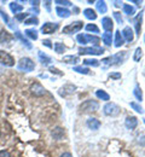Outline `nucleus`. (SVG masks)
Instances as JSON below:
<instances>
[{
  "label": "nucleus",
  "instance_id": "obj_1",
  "mask_svg": "<svg viewBox=\"0 0 145 157\" xmlns=\"http://www.w3.org/2000/svg\"><path fill=\"white\" fill-rule=\"evenodd\" d=\"M17 69L20 71H24V73H29V71H33L35 69V63L28 57H24L21 58L18 64H17Z\"/></svg>",
  "mask_w": 145,
  "mask_h": 157
},
{
  "label": "nucleus",
  "instance_id": "obj_2",
  "mask_svg": "<svg viewBox=\"0 0 145 157\" xmlns=\"http://www.w3.org/2000/svg\"><path fill=\"white\" fill-rule=\"evenodd\" d=\"M76 40L81 44V45H86V44H94V45H98L101 42V38L98 36H94V35H88V34H79L76 36Z\"/></svg>",
  "mask_w": 145,
  "mask_h": 157
},
{
  "label": "nucleus",
  "instance_id": "obj_3",
  "mask_svg": "<svg viewBox=\"0 0 145 157\" xmlns=\"http://www.w3.org/2000/svg\"><path fill=\"white\" fill-rule=\"evenodd\" d=\"M98 108H99V104H98V101H97V100H92V99L83 101L82 104L80 105V110H81L82 113H91V111H97V110H98Z\"/></svg>",
  "mask_w": 145,
  "mask_h": 157
},
{
  "label": "nucleus",
  "instance_id": "obj_4",
  "mask_svg": "<svg viewBox=\"0 0 145 157\" xmlns=\"http://www.w3.org/2000/svg\"><path fill=\"white\" fill-rule=\"evenodd\" d=\"M83 23L81 21H76V22H73L71 24H68L63 28V33L64 34H74V33H78L82 29Z\"/></svg>",
  "mask_w": 145,
  "mask_h": 157
},
{
  "label": "nucleus",
  "instance_id": "obj_5",
  "mask_svg": "<svg viewBox=\"0 0 145 157\" xmlns=\"http://www.w3.org/2000/svg\"><path fill=\"white\" fill-rule=\"evenodd\" d=\"M0 64L5 65V67H13L15 65V59L10 53L0 50Z\"/></svg>",
  "mask_w": 145,
  "mask_h": 157
},
{
  "label": "nucleus",
  "instance_id": "obj_6",
  "mask_svg": "<svg viewBox=\"0 0 145 157\" xmlns=\"http://www.w3.org/2000/svg\"><path fill=\"white\" fill-rule=\"evenodd\" d=\"M80 55H103L104 48L103 47H98V46H93V47H81L79 50Z\"/></svg>",
  "mask_w": 145,
  "mask_h": 157
},
{
  "label": "nucleus",
  "instance_id": "obj_7",
  "mask_svg": "<svg viewBox=\"0 0 145 157\" xmlns=\"http://www.w3.org/2000/svg\"><path fill=\"white\" fill-rule=\"evenodd\" d=\"M103 109H104V114L106 116H116V115L120 114V108L115 103H108V104H105V106H104Z\"/></svg>",
  "mask_w": 145,
  "mask_h": 157
},
{
  "label": "nucleus",
  "instance_id": "obj_8",
  "mask_svg": "<svg viewBox=\"0 0 145 157\" xmlns=\"http://www.w3.org/2000/svg\"><path fill=\"white\" fill-rule=\"evenodd\" d=\"M75 90H76V87H75L74 85H71V83H67V85H64L63 87L59 88L58 93H59L61 97H67V96H69V94H73Z\"/></svg>",
  "mask_w": 145,
  "mask_h": 157
},
{
  "label": "nucleus",
  "instance_id": "obj_9",
  "mask_svg": "<svg viewBox=\"0 0 145 157\" xmlns=\"http://www.w3.org/2000/svg\"><path fill=\"white\" fill-rule=\"evenodd\" d=\"M58 28V23H52V22H47L41 27L42 34H52L57 30Z\"/></svg>",
  "mask_w": 145,
  "mask_h": 157
},
{
  "label": "nucleus",
  "instance_id": "obj_10",
  "mask_svg": "<svg viewBox=\"0 0 145 157\" xmlns=\"http://www.w3.org/2000/svg\"><path fill=\"white\" fill-rule=\"evenodd\" d=\"M30 92H32L34 96H36V97H41V96H44V94L46 93V90L42 87L39 82H35L34 85H32Z\"/></svg>",
  "mask_w": 145,
  "mask_h": 157
},
{
  "label": "nucleus",
  "instance_id": "obj_11",
  "mask_svg": "<svg viewBox=\"0 0 145 157\" xmlns=\"http://www.w3.org/2000/svg\"><path fill=\"white\" fill-rule=\"evenodd\" d=\"M124 124H126V127L128 129H134L137 127V124H138V120L134 116H128L124 121Z\"/></svg>",
  "mask_w": 145,
  "mask_h": 157
},
{
  "label": "nucleus",
  "instance_id": "obj_12",
  "mask_svg": "<svg viewBox=\"0 0 145 157\" xmlns=\"http://www.w3.org/2000/svg\"><path fill=\"white\" fill-rule=\"evenodd\" d=\"M12 39H13V36L5 29L0 32V44H7V42L12 41Z\"/></svg>",
  "mask_w": 145,
  "mask_h": 157
},
{
  "label": "nucleus",
  "instance_id": "obj_13",
  "mask_svg": "<svg viewBox=\"0 0 145 157\" xmlns=\"http://www.w3.org/2000/svg\"><path fill=\"white\" fill-rule=\"evenodd\" d=\"M126 58H127V51L119 52L117 55H115V56L111 57V64H113V62H116L115 64H120V63H122Z\"/></svg>",
  "mask_w": 145,
  "mask_h": 157
},
{
  "label": "nucleus",
  "instance_id": "obj_14",
  "mask_svg": "<svg viewBox=\"0 0 145 157\" xmlns=\"http://www.w3.org/2000/svg\"><path fill=\"white\" fill-rule=\"evenodd\" d=\"M102 25H103L104 30L108 32V33H110L113 30V27H114L113 21H111L110 17H104L103 20H102Z\"/></svg>",
  "mask_w": 145,
  "mask_h": 157
},
{
  "label": "nucleus",
  "instance_id": "obj_15",
  "mask_svg": "<svg viewBox=\"0 0 145 157\" xmlns=\"http://www.w3.org/2000/svg\"><path fill=\"white\" fill-rule=\"evenodd\" d=\"M56 12H57V15H58L59 17H62V18H68V17H70V15H71V12H70L68 9L62 7V6H57V7H56Z\"/></svg>",
  "mask_w": 145,
  "mask_h": 157
},
{
  "label": "nucleus",
  "instance_id": "obj_16",
  "mask_svg": "<svg viewBox=\"0 0 145 157\" xmlns=\"http://www.w3.org/2000/svg\"><path fill=\"white\" fill-rule=\"evenodd\" d=\"M122 36H124L128 42H132V41H133L134 35H133V30L131 29V27H126L124 30H122Z\"/></svg>",
  "mask_w": 145,
  "mask_h": 157
},
{
  "label": "nucleus",
  "instance_id": "obj_17",
  "mask_svg": "<svg viewBox=\"0 0 145 157\" xmlns=\"http://www.w3.org/2000/svg\"><path fill=\"white\" fill-rule=\"evenodd\" d=\"M87 126H88V128H91V129H93V131H96V129H98L99 127H101V122L97 120V118H88L87 120Z\"/></svg>",
  "mask_w": 145,
  "mask_h": 157
},
{
  "label": "nucleus",
  "instance_id": "obj_18",
  "mask_svg": "<svg viewBox=\"0 0 145 157\" xmlns=\"http://www.w3.org/2000/svg\"><path fill=\"white\" fill-rule=\"evenodd\" d=\"M83 16L90 21H94L97 18V13H96V11L92 10V9H85V10H83Z\"/></svg>",
  "mask_w": 145,
  "mask_h": 157
},
{
  "label": "nucleus",
  "instance_id": "obj_19",
  "mask_svg": "<svg viewBox=\"0 0 145 157\" xmlns=\"http://www.w3.org/2000/svg\"><path fill=\"white\" fill-rule=\"evenodd\" d=\"M51 134H52L53 139L59 140V139H62L63 136H64V131H63L61 127H56V128H53V129H52Z\"/></svg>",
  "mask_w": 145,
  "mask_h": 157
},
{
  "label": "nucleus",
  "instance_id": "obj_20",
  "mask_svg": "<svg viewBox=\"0 0 145 157\" xmlns=\"http://www.w3.org/2000/svg\"><path fill=\"white\" fill-rule=\"evenodd\" d=\"M124 44V36H122L121 32L117 30V32L115 33V46H116V47H121Z\"/></svg>",
  "mask_w": 145,
  "mask_h": 157
},
{
  "label": "nucleus",
  "instance_id": "obj_21",
  "mask_svg": "<svg viewBox=\"0 0 145 157\" xmlns=\"http://www.w3.org/2000/svg\"><path fill=\"white\" fill-rule=\"evenodd\" d=\"M10 10L15 13V15H17L18 12H21L22 10H23V6L22 5H20L18 2H10Z\"/></svg>",
  "mask_w": 145,
  "mask_h": 157
},
{
  "label": "nucleus",
  "instance_id": "obj_22",
  "mask_svg": "<svg viewBox=\"0 0 145 157\" xmlns=\"http://www.w3.org/2000/svg\"><path fill=\"white\" fill-rule=\"evenodd\" d=\"M39 59H40V62H41L44 65H47V64H50L51 62H52V59H51V57H48L47 55H45L44 52H40L39 51Z\"/></svg>",
  "mask_w": 145,
  "mask_h": 157
},
{
  "label": "nucleus",
  "instance_id": "obj_23",
  "mask_svg": "<svg viewBox=\"0 0 145 157\" xmlns=\"http://www.w3.org/2000/svg\"><path fill=\"white\" fill-rule=\"evenodd\" d=\"M142 20H143V12H140V15H138V17L135 18V32L139 35L140 34V28H142Z\"/></svg>",
  "mask_w": 145,
  "mask_h": 157
},
{
  "label": "nucleus",
  "instance_id": "obj_24",
  "mask_svg": "<svg viewBox=\"0 0 145 157\" xmlns=\"http://www.w3.org/2000/svg\"><path fill=\"white\" fill-rule=\"evenodd\" d=\"M64 63H68V64H76L79 62V57L78 56H65L63 58Z\"/></svg>",
  "mask_w": 145,
  "mask_h": 157
},
{
  "label": "nucleus",
  "instance_id": "obj_25",
  "mask_svg": "<svg viewBox=\"0 0 145 157\" xmlns=\"http://www.w3.org/2000/svg\"><path fill=\"white\" fill-rule=\"evenodd\" d=\"M96 96L99 99H102V100H105V101H108V100L110 99V96H109L105 91H103V90H98V91L96 92Z\"/></svg>",
  "mask_w": 145,
  "mask_h": 157
},
{
  "label": "nucleus",
  "instance_id": "obj_26",
  "mask_svg": "<svg viewBox=\"0 0 145 157\" xmlns=\"http://www.w3.org/2000/svg\"><path fill=\"white\" fill-rule=\"evenodd\" d=\"M24 33H25V35H27L29 39H32V40L38 39V32H36L35 29H27Z\"/></svg>",
  "mask_w": 145,
  "mask_h": 157
},
{
  "label": "nucleus",
  "instance_id": "obj_27",
  "mask_svg": "<svg viewBox=\"0 0 145 157\" xmlns=\"http://www.w3.org/2000/svg\"><path fill=\"white\" fill-rule=\"evenodd\" d=\"M102 39H103V41H104V44H105V45L110 46V45H111V41H113V35H111V33L105 32L103 35H102Z\"/></svg>",
  "mask_w": 145,
  "mask_h": 157
},
{
  "label": "nucleus",
  "instance_id": "obj_28",
  "mask_svg": "<svg viewBox=\"0 0 145 157\" xmlns=\"http://www.w3.org/2000/svg\"><path fill=\"white\" fill-rule=\"evenodd\" d=\"M96 6H97V10H98L101 13H105V12L108 11V7H106L105 1H97Z\"/></svg>",
  "mask_w": 145,
  "mask_h": 157
},
{
  "label": "nucleus",
  "instance_id": "obj_29",
  "mask_svg": "<svg viewBox=\"0 0 145 157\" xmlns=\"http://www.w3.org/2000/svg\"><path fill=\"white\" fill-rule=\"evenodd\" d=\"M133 94H134V97L138 99L139 101H142V99H143V92H142V90H140V87H139L138 85H137V86L134 87Z\"/></svg>",
  "mask_w": 145,
  "mask_h": 157
},
{
  "label": "nucleus",
  "instance_id": "obj_30",
  "mask_svg": "<svg viewBox=\"0 0 145 157\" xmlns=\"http://www.w3.org/2000/svg\"><path fill=\"white\" fill-rule=\"evenodd\" d=\"M124 12L126 13V15H128V16H133V15H134V12H135V10H134V7H133V6L124 4Z\"/></svg>",
  "mask_w": 145,
  "mask_h": 157
},
{
  "label": "nucleus",
  "instance_id": "obj_31",
  "mask_svg": "<svg viewBox=\"0 0 145 157\" xmlns=\"http://www.w3.org/2000/svg\"><path fill=\"white\" fill-rule=\"evenodd\" d=\"M53 48H55V51H56L57 53H63V52L65 51V46L63 45L62 42H56V44L53 45Z\"/></svg>",
  "mask_w": 145,
  "mask_h": 157
},
{
  "label": "nucleus",
  "instance_id": "obj_32",
  "mask_svg": "<svg viewBox=\"0 0 145 157\" xmlns=\"http://www.w3.org/2000/svg\"><path fill=\"white\" fill-rule=\"evenodd\" d=\"M83 64L85 65H92V67H98L99 65V62L94 58H88L83 60Z\"/></svg>",
  "mask_w": 145,
  "mask_h": 157
},
{
  "label": "nucleus",
  "instance_id": "obj_33",
  "mask_svg": "<svg viewBox=\"0 0 145 157\" xmlns=\"http://www.w3.org/2000/svg\"><path fill=\"white\" fill-rule=\"evenodd\" d=\"M142 57H143V50H142L140 47L135 48V52H134V56H133V59H134V62H139Z\"/></svg>",
  "mask_w": 145,
  "mask_h": 157
},
{
  "label": "nucleus",
  "instance_id": "obj_34",
  "mask_svg": "<svg viewBox=\"0 0 145 157\" xmlns=\"http://www.w3.org/2000/svg\"><path fill=\"white\" fill-rule=\"evenodd\" d=\"M16 38H18V39L21 40L22 42H23V44H24V45H25V46H27L28 48H32V45H30V44L28 42V40L24 39V36L22 35V34L20 33V32H16Z\"/></svg>",
  "mask_w": 145,
  "mask_h": 157
},
{
  "label": "nucleus",
  "instance_id": "obj_35",
  "mask_svg": "<svg viewBox=\"0 0 145 157\" xmlns=\"http://www.w3.org/2000/svg\"><path fill=\"white\" fill-rule=\"evenodd\" d=\"M74 71H78V73H80V74H85V75L90 74V69H88V68H86V67H75V68H74Z\"/></svg>",
  "mask_w": 145,
  "mask_h": 157
},
{
  "label": "nucleus",
  "instance_id": "obj_36",
  "mask_svg": "<svg viewBox=\"0 0 145 157\" xmlns=\"http://www.w3.org/2000/svg\"><path fill=\"white\" fill-rule=\"evenodd\" d=\"M86 30H87V32H92V33H99L98 27H97L96 24H92V23L86 25Z\"/></svg>",
  "mask_w": 145,
  "mask_h": 157
},
{
  "label": "nucleus",
  "instance_id": "obj_37",
  "mask_svg": "<svg viewBox=\"0 0 145 157\" xmlns=\"http://www.w3.org/2000/svg\"><path fill=\"white\" fill-rule=\"evenodd\" d=\"M39 23V20L36 18V17H30V18H27V20L24 21V24H27V25H30V24H38Z\"/></svg>",
  "mask_w": 145,
  "mask_h": 157
},
{
  "label": "nucleus",
  "instance_id": "obj_38",
  "mask_svg": "<svg viewBox=\"0 0 145 157\" xmlns=\"http://www.w3.org/2000/svg\"><path fill=\"white\" fill-rule=\"evenodd\" d=\"M28 16H29V13H17V15H15V18L20 22H24Z\"/></svg>",
  "mask_w": 145,
  "mask_h": 157
},
{
  "label": "nucleus",
  "instance_id": "obj_39",
  "mask_svg": "<svg viewBox=\"0 0 145 157\" xmlns=\"http://www.w3.org/2000/svg\"><path fill=\"white\" fill-rule=\"evenodd\" d=\"M131 106L137 111V113H140V114H144V110H143V108L139 105V104H137V103H131Z\"/></svg>",
  "mask_w": 145,
  "mask_h": 157
},
{
  "label": "nucleus",
  "instance_id": "obj_40",
  "mask_svg": "<svg viewBox=\"0 0 145 157\" xmlns=\"http://www.w3.org/2000/svg\"><path fill=\"white\" fill-rule=\"evenodd\" d=\"M0 15H1V17H2L4 22H5L6 24H9V25H10V18H9V16L6 15V12H5L2 9H0Z\"/></svg>",
  "mask_w": 145,
  "mask_h": 157
},
{
  "label": "nucleus",
  "instance_id": "obj_41",
  "mask_svg": "<svg viewBox=\"0 0 145 157\" xmlns=\"http://www.w3.org/2000/svg\"><path fill=\"white\" fill-rule=\"evenodd\" d=\"M114 17H115V20L117 21V23H120V24L124 22V18H122V16H121V12H117V11L114 12Z\"/></svg>",
  "mask_w": 145,
  "mask_h": 157
},
{
  "label": "nucleus",
  "instance_id": "obj_42",
  "mask_svg": "<svg viewBox=\"0 0 145 157\" xmlns=\"http://www.w3.org/2000/svg\"><path fill=\"white\" fill-rule=\"evenodd\" d=\"M56 4H58V5H63V6H70V5H73L70 1H61V0H57V1H56Z\"/></svg>",
  "mask_w": 145,
  "mask_h": 157
},
{
  "label": "nucleus",
  "instance_id": "obj_43",
  "mask_svg": "<svg viewBox=\"0 0 145 157\" xmlns=\"http://www.w3.org/2000/svg\"><path fill=\"white\" fill-rule=\"evenodd\" d=\"M50 71H51V73H55V74H57V75H62L63 74L62 71H59L57 68H53V67H50Z\"/></svg>",
  "mask_w": 145,
  "mask_h": 157
},
{
  "label": "nucleus",
  "instance_id": "obj_44",
  "mask_svg": "<svg viewBox=\"0 0 145 157\" xmlns=\"http://www.w3.org/2000/svg\"><path fill=\"white\" fill-rule=\"evenodd\" d=\"M109 78H121V74H120V73H111V74H109Z\"/></svg>",
  "mask_w": 145,
  "mask_h": 157
},
{
  "label": "nucleus",
  "instance_id": "obj_45",
  "mask_svg": "<svg viewBox=\"0 0 145 157\" xmlns=\"http://www.w3.org/2000/svg\"><path fill=\"white\" fill-rule=\"evenodd\" d=\"M42 45H45V46H47V47H52V44H51V41L50 40H42Z\"/></svg>",
  "mask_w": 145,
  "mask_h": 157
},
{
  "label": "nucleus",
  "instance_id": "obj_46",
  "mask_svg": "<svg viewBox=\"0 0 145 157\" xmlns=\"http://www.w3.org/2000/svg\"><path fill=\"white\" fill-rule=\"evenodd\" d=\"M0 157H10V154H9V151L1 150V151H0Z\"/></svg>",
  "mask_w": 145,
  "mask_h": 157
},
{
  "label": "nucleus",
  "instance_id": "obj_47",
  "mask_svg": "<svg viewBox=\"0 0 145 157\" xmlns=\"http://www.w3.org/2000/svg\"><path fill=\"white\" fill-rule=\"evenodd\" d=\"M61 157H73V155L70 152H64V154L61 155Z\"/></svg>",
  "mask_w": 145,
  "mask_h": 157
},
{
  "label": "nucleus",
  "instance_id": "obj_48",
  "mask_svg": "<svg viewBox=\"0 0 145 157\" xmlns=\"http://www.w3.org/2000/svg\"><path fill=\"white\" fill-rule=\"evenodd\" d=\"M121 5H122V2H120V1H115V6H117V7H121Z\"/></svg>",
  "mask_w": 145,
  "mask_h": 157
},
{
  "label": "nucleus",
  "instance_id": "obj_49",
  "mask_svg": "<svg viewBox=\"0 0 145 157\" xmlns=\"http://www.w3.org/2000/svg\"><path fill=\"white\" fill-rule=\"evenodd\" d=\"M50 4H51L50 1H46V2H45V5H46V9H47L48 11H50Z\"/></svg>",
  "mask_w": 145,
  "mask_h": 157
},
{
  "label": "nucleus",
  "instance_id": "obj_50",
  "mask_svg": "<svg viewBox=\"0 0 145 157\" xmlns=\"http://www.w3.org/2000/svg\"><path fill=\"white\" fill-rule=\"evenodd\" d=\"M0 136H1V132H0Z\"/></svg>",
  "mask_w": 145,
  "mask_h": 157
}]
</instances>
